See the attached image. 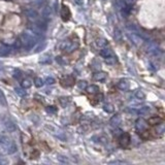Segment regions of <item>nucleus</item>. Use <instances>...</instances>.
Here are the masks:
<instances>
[{
  "instance_id": "2",
  "label": "nucleus",
  "mask_w": 165,
  "mask_h": 165,
  "mask_svg": "<svg viewBox=\"0 0 165 165\" xmlns=\"http://www.w3.org/2000/svg\"><path fill=\"white\" fill-rule=\"evenodd\" d=\"M0 148L6 154H13L17 151L16 143L5 135H0Z\"/></svg>"
},
{
  "instance_id": "19",
  "label": "nucleus",
  "mask_w": 165,
  "mask_h": 165,
  "mask_svg": "<svg viewBox=\"0 0 165 165\" xmlns=\"http://www.w3.org/2000/svg\"><path fill=\"white\" fill-rule=\"evenodd\" d=\"M51 16H52V8L49 7V6H46V7L43 9V19H50Z\"/></svg>"
},
{
  "instance_id": "27",
  "label": "nucleus",
  "mask_w": 165,
  "mask_h": 165,
  "mask_svg": "<svg viewBox=\"0 0 165 165\" xmlns=\"http://www.w3.org/2000/svg\"><path fill=\"white\" fill-rule=\"evenodd\" d=\"M9 53H10V49L9 48H4V46L0 48V57H2V56H7Z\"/></svg>"
},
{
  "instance_id": "23",
  "label": "nucleus",
  "mask_w": 165,
  "mask_h": 165,
  "mask_svg": "<svg viewBox=\"0 0 165 165\" xmlns=\"http://www.w3.org/2000/svg\"><path fill=\"white\" fill-rule=\"evenodd\" d=\"M134 95H135V97L138 100H145L146 99V94L143 93V91H141V90H137Z\"/></svg>"
},
{
  "instance_id": "37",
  "label": "nucleus",
  "mask_w": 165,
  "mask_h": 165,
  "mask_svg": "<svg viewBox=\"0 0 165 165\" xmlns=\"http://www.w3.org/2000/svg\"><path fill=\"white\" fill-rule=\"evenodd\" d=\"M5 164H8V160L6 159H3V158H0V165H5Z\"/></svg>"
},
{
  "instance_id": "41",
  "label": "nucleus",
  "mask_w": 165,
  "mask_h": 165,
  "mask_svg": "<svg viewBox=\"0 0 165 165\" xmlns=\"http://www.w3.org/2000/svg\"><path fill=\"white\" fill-rule=\"evenodd\" d=\"M110 163H126V162H124V161H113V162H110Z\"/></svg>"
},
{
  "instance_id": "11",
  "label": "nucleus",
  "mask_w": 165,
  "mask_h": 165,
  "mask_svg": "<svg viewBox=\"0 0 165 165\" xmlns=\"http://www.w3.org/2000/svg\"><path fill=\"white\" fill-rule=\"evenodd\" d=\"M118 88L122 91H127L130 88V84L127 80H121L119 83H118Z\"/></svg>"
},
{
  "instance_id": "9",
  "label": "nucleus",
  "mask_w": 165,
  "mask_h": 165,
  "mask_svg": "<svg viewBox=\"0 0 165 165\" xmlns=\"http://www.w3.org/2000/svg\"><path fill=\"white\" fill-rule=\"evenodd\" d=\"M106 76H108V74L103 71H96L93 74V80L97 81V82H104L106 80Z\"/></svg>"
},
{
  "instance_id": "14",
  "label": "nucleus",
  "mask_w": 165,
  "mask_h": 165,
  "mask_svg": "<svg viewBox=\"0 0 165 165\" xmlns=\"http://www.w3.org/2000/svg\"><path fill=\"white\" fill-rule=\"evenodd\" d=\"M147 122H148V124H151V125H158V124H160V123L163 122V119L158 117V116H153V117H151Z\"/></svg>"
},
{
  "instance_id": "4",
  "label": "nucleus",
  "mask_w": 165,
  "mask_h": 165,
  "mask_svg": "<svg viewBox=\"0 0 165 165\" xmlns=\"http://www.w3.org/2000/svg\"><path fill=\"white\" fill-rule=\"evenodd\" d=\"M130 141H131V137H130V135L128 133H126V132H122L119 137V143L120 146L122 148H127L128 146L130 145Z\"/></svg>"
},
{
  "instance_id": "28",
  "label": "nucleus",
  "mask_w": 165,
  "mask_h": 165,
  "mask_svg": "<svg viewBox=\"0 0 165 165\" xmlns=\"http://www.w3.org/2000/svg\"><path fill=\"white\" fill-rule=\"evenodd\" d=\"M150 111H151L150 106H143V108L139 110V113H140V115H148Z\"/></svg>"
},
{
  "instance_id": "26",
  "label": "nucleus",
  "mask_w": 165,
  "mask_h": 165,
  "mask_svg": "<svg viewBox=\"0 0 165 165\" xmlns=\"http://www.w3.org/2000/svg\"><path fill=\"white\" fill-rule=\"evenodd\" d=\"M43 84H45V82H43V80L41 78H34V85H35V87L41 88L43 86Z\"/></svg>"
},
{
  "instance_id": "40",
  "label": "nucleus",
  "mask_w": 165,
  "mask_h": 165,
  "mask_svg": "<svg viewBox=\"0 0 165 165\" xmlns=\"http://www.w3.org/2000/svg\"><path fill=\"white\" fill-rule=\"evenodd\" d=\"M3 100H4V95L3 93L0 91V101H3Z\"/></svg>"
},
{
  "instance_id": "22",
  "label": "nucleus",
  "mask_w": 165,
  "mask_h": 165,
  "mask_svg": "<svg viewBox=\"0 0 165 165\" xmlns=\"http://www.w3.org/2000/svg\"><path fill=\"white\" fill-rule=\"evenodd\" d=\"M165 128H164V125L163 123H160V124L157 125V128H156V132L159 134V136H162L164 134Z\"/></svg>"
},
{
  "instance_id": "39",
  "label": "nucleus",
  "mask_w": 165,
  "mask_h": 165,
  "mask_svg": "<svg viewBox=\"0 0 165 165\" xmlns=\"http://www.w3.org/2000/svg\"><path fill=\"white\" fill-rule=\"evenodd\" d=\"M56 61L59 62L60 64H64V62H63V60H62L61 57H57V58H56Z\"/></svg>"
},
{
  "instance_id": "8",
  "label": "nucleus",
  "mask_w": 165,
  "mask_h": 165,
  "mask_svg": "<svg viewBox=\"0 0 165 165\" xmlns=\"http://www.w3.org/2000/svg\"><path fill=\"white\" fill-rule=\"evenodd\" d=\"M24 13L26 15V17H28L31 20H37L38 18V13L33 8H26L24 9Z\"/></svg>"
},
{
  "instance_id": "32",
  "label": "nucleus",
  "mask_w": 165,
  "mask_h": 165,
  "mask_svg": "<svg viewBox=\"0 0 165 165\" xmlns=\"http://www.w3.org/2000/svg\"><path fill=\"white\" fill-rule=\"evenodd\" d=\"M57 159H58V161L62 162V163H68V160H67V158L64 157V156H62V155H58Z\"/></svg>"
},
{
  "instance_id": "15",
  "label": "nucleus",
  "mask_w": 165,
  "mask_h": 165,
  "mask_svg": "<svg viewBox=\"0 0 165 165\" xmlns=\"http://www.w3.org/2000/svg\"><path fill=\"white\" fill-rule=\"evenodd\" d=\"M110 123L111 124V126L118 127L121 124V123H122V119H121V117L119 115H116V116H113V117L110 119Z\"/></svg>"
},
{
  "instance_id": "16",
  "label": "nucleus",
  "mask_w": 165,
  "mask_h": 165,
  "mask_svg": "<svg viewBox=\"0 0 165 165\" xmlns=\"http://www.w3.org/2000/svg\"><path fill=\"white\" fill-rule=\"evenodd\" d=\"M4 126H5V128L8 132H15L16 129H17L16 128V125L11 121H5L4 122Z\"/></svg>"
},
{
  "instance_id": "34",
  "label": "nucleus",
  "mask_w": 165,
  "mask_h": 165,
  "mask_svg": "<svg viewBox=\"0 0 165 165\" xmlns=\"http://www.w3.org/2000/svg\"><path fill=\"white\" fill-rule=\"evenodd\" d=\"M46 111L50 113H55L56 111H57V108H56L55 106H48V108H46Z\"/></svg>"
},
{
  "instance_id": "6",
  "label": "nucleus",
  "mask_w": 165,
  "mask_h": 165,
  "mask_svg": "<svg viewBox=\"0 0 165 165\" xmlns=\"http://www.w3.org/2000/svg\"><path fill=\"white\" fill-rule=\"evenodd\" d=\"M60 84H61L62 87L64 88H68V87H71V86L74 84V78L71 75H68V76H65L64 78H62L60 81Z\"/></svg>"
},
{
  "instance_id": "31",
  "label": "nucleus",
  "mask_w": 165,
  "mask_h": 165,
  "mask_svg": "<svg viewBox=\"0 0 165 165\" xmlns=\"http://www.w3.org/2000/svg\"><path fill=\"white\" fill-rule=\"evenodd\" d=\"M103 110L105 111H108V113H113V105H111V104H105V105H104V108H103Z\"/></svg>"
},
{
  "instance_id": "42",
  "label": "nucleus",
  "mask_w": 165,
  "mask_h": 165,
  "mask_svg": "<svg viewBox=\"0 0 165 165\" xmlns=\"http://www.w3.org/2000/svg\"><path fill=\"white\" fill-rule=\"evenodd\" d=\"M75 3L76 4H82V2H81L80 0H75Z\"/></svg>"
},
{
  "instance_id": "33",
  "label": "nucleus",
  "mask_w": 165,
  "mask_h": 165,
  "mask_svg": "<svg viewBox=\"0 0 165 165\" xmlns=\"http://www.w3.org/2000/svg\"><path fill=\"white\" fill-rule=\"evenodd\" d=\"M127 28H128L129 30H131L132 32H137V31H138L137 27H136L134 24H130V25H128V26H127Z\"/></svg>"
},
{
  "instance_id": "35",
  "label": "nucleus",
  "mask_w": 165,
  "mask_h": 165,
  "mask_svg": "<svg viewBox=\"0 0 165 165\" xmlns=\"http://www.w3.org/2000/svg\"><path fill=\"white\" fill-rule=\"evenodd\" d=\"M46 82L48 85H54V84L56 83V81H55V78H53L52 76H50V78H46Z\"/></svg>"
},
{
  "instance_id": "30",
  "label": "nucleus",
  "mask_w": 165,
  "mask_h": 165,
  "mask_svg": "<svg viewBox=\"0 0 165 165\" xmlns=\"http://www.w3.org/2000/svg\"><path fill=\"white\" fill-rule=\"evenodd\" d=\"M15 91L18 95H20V96H25V95H26V91H25V89H23V88H16Z\"/></svg>"
},
{
  "instance_id": "38",
  "label": "nucleus",
  "mask_w": 165,
  "mask_h": 165,
  "mask_svg": "<svg viewBox=\"0 0 165 165\" xmlns=\"http://www.w3.org/2000/svg\"><path fill=\"white\" fill-rule=\"evenodd\" d=\"M20 73H21L20 71L17 70V71H16V72H15V74H13V76H15L16 78H20V76L22 75V74H20Z\"/></svg>"
},
{
  "instance_id": "13",
  "label": "nucleus",
  "mask_w": 165,
  "mask_h": 165,
  "mask_svg": "<svg viewBox=\"0 0 165 165\" xmlns=\"http://www.w3.org/2000/svg\"><path fill=\"white\" fill-rule=\"evenodd\" d=\"M34 26H35L37 29H39L41 32L46 31V28H48V25H46V22L45 20H40V21H37L35 24H33Z\"/></svg>"
},
{
  "instance_id": "5",
  "label": "nucleus",
  "mask_w": 165,
  "mask_h": 165,
  "mask_svg": "<svg viewBox=\"0 0 165 165\" xmlns=\"http://www.w3.org/2000/svg\"><path fill=\"white\" fill-rule=\"evenodd\" d=\"M148 122L146 120L143 119H138L137 121L135 122V129L137 130L138 132H140V133H143V132H145L146 130L148 129Z\"/></svg>"
},
{
  "instance_id": "17",
  "label": "nucleus",
  "mask_w": 165,
  "mask_h": 165,
  "mask_svg": "<svg viewBox=\"0 0 165 165\" xmlns=\"http://www.w3.org/2000/svg\"><path fill=\"white\" fill-rule=\"evenodd\" d=\"M86 89H87V92L89 93V94H97V93H99V91H100L99 87L96 85H91V86H89V87L87 86Z\"/></svg>"
},
{
  "instance_id": "3",
  "label": "nucleus",
  "mask_w": 165,
  "mask_h": 165,
  "mask_svg": "<svg viewBox=\"0 0 165 165\" xmlns=\"http://www.w3.org/2000/svg\"><path fill=\"white\" fill-rule=\"evenodd\" d=\"M78 48V41L65 40L63 43H61V45H60V50L64 51V52H67V53L73 52V51Z\"/></svg>"
},
{
  "instance_id": "10",
  "label": "nucleus",
  "mask_w": 165,
  "mask_h": 165,
  "mask_svg": "<svg viewBox=\"0 0 165 165\" xmlns=\"http://www.w3.org/2000/svg\"><path fill=\"white\" fill-rule=\"evenodd\" d=\"M128 36L130 37V39L132 40V43H133L134 45H136V46L140 45L141 40H143L140 35H138L137 33H134V32H132V33H129Z\"/></svg>"
},
{
  "instance_id": "25",
  "label": "nucleus",
  "mask_w": 165,
  "mask_h": 165,
  "mask_svg": "<svg viewBox=\"0 0 165 165\" xmlns=\"http://www.w3.org/2000/svg\"><path fill=\"white\" fill-rule=\"evenodd\" d=\"M69 101H70V99H69L68 97H61V98L59 99L60 104H61L63 108H66V105H68Z\"/></svg>"
},
{
  "instance_id": "12",
  "label": "nucleus",
  "mask_w": 165,
  "mask_h": 165,
  "mask_svg": "<svg viewBox=\"0 0 165 165\" xmlns=\"http://www.w3.org/2000/svg\"><path fill=\"white\" fill-rule=\"evenodd\" d=\"M99 54L102 58H104V59H106V58H108L110 56L113 55V52H111L110 49L106 48V46H103V48H101L100 52H99Z\"/></svg>"
},
{
  "instance_id": "24",
  "label": "nucleus",
  "mask_w": 165,
  "mask_h": 165,
  "mask_svg": "<svg viewBox=\"0 0 165 165\" xmlns=\"http://www.w3.org/2000/svg\"><path fill=\"white\" fill-rule=\"evenodd\" d=\"M106 45H108V41L105 40V39L103 38H99L96 40V46H98V48H103V46H106Z\"/></svg>"
},
{
  "instance_id": "36",
  "label": "nucleus",
  "mask_w": 165,
  "mask_h": 165,
  "mask_svg": "<svg viewBox=\"0 0 165 165\" xmlns=\"http://www.w3.org/2000/svg\"><path fill=\"white\" fill-rule=\"evenodd\" d=\"M45 3H46V0H37L36 1V4L38 6H43Z\"/></svg>"
},
{
  "instance_id": "21",
  "label": "nucleus",
  "mask_w": 165,
  "mask_h": 165,
  "mask_svg": "<svg viewBox=\"0 0 165 165\" xmlns=\"http://www.w3.org/2000/svg\"><path fill=\"white\" fill-rule=\"evenodd\" d=\"M117 61H118L117 57H116V56H113V54L105 59V63L108 64V65H113V64H116V63H117Z\"/></svg>"
},
{
  "instance_id": "20",
  "label": "nucleus",
  "mask_w": 165,
  "mask_h": 165,
  "mask_svg": "<svg viewBox=\"0 0 165 165\" xmlns=\"http://www.w3.org/2000/svg\"><path fill=\"white\" fill-rule=\"evenodd\" d=\"M21 86H22L23 89H28V88H30L32 86V82L30 78H25V80H23L22 82H21Z\"/></svg>"
},
{
  "instance_id": "7",
  "label": "nucleus",
  "mask_w": 165,
  "mask_h": 165,
  "mask_svg": "<svg viewBox=\"0 0 165 165\" xmlns=\"http://www.w3.org/2000/svg\"><path fill=\"white\" fill-rule=\"evenodd\" d=\"M71 16V13H70V9L68 8V6L66 5H62V8H61V18L62 20L64 21V22H66V21L69 20V18H70Z\"/></svg>"
},
{
  "instance_id": "29",
  "label": "nucleus",
  "mask_w": 165,
  "mask_h": 165,
  "mask_svg": "<svg viewBox=\"0 0 165 165\" xmlns=\"http://www.w3.org/2000/svg\"><path fill=\"white\" fill-rule=\"evenodd\" d=\"M87 82L86 81H80V82L78 83V89H81V90H85L86 88H87Z\"/></svg>"
},
{
  "instance_id": "1",
  "label": "nucleus",
  "mask_w": 165,
  "mask_h": 165,
  "mask_svg": "<svg viewBox=\"0 0 165 165\" xmlns=\"http://www.w3.org/2000/svg\"><path fill=\"white\" fill-rule=\"evenodd\" d=\"M35 43H36V37L24 32V33L20 36V38H19L18 40V45L16 46H17L18 48L22 46L25 50H30V49H32L35 46Z\"/></svg>"
},
{
  "instance_id": "18",
  "label": "nucleus",
  "mask_w": 165,
  "mask_h": 165,
  "mask_svg": "<svg viewBox=\"0 0 165 165\" xmlns=\"http://www.w3.org/2000/svg\"><path fill=\"white\" fill-rule=\"evenodd\" d=\"M126 5H127L126 0H115V7L119 9V10L123 9Z\"/></svg>"
}]
</instances>
